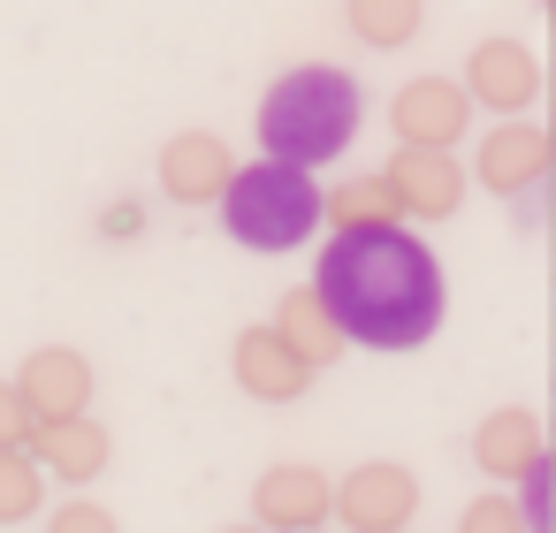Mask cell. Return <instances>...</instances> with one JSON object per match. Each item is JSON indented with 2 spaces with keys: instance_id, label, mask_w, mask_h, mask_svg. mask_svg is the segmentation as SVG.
Segmentation results:
<instances>
[{
  "instance_id": "6da1fadb",
  "label": "cell",
  "mask_w": 556,
  "mask_h": 533,
  "mask_svg": "<svg viewBox=\"0 0 556 533\" xmlns=\"http://www.w3.org/2000/svg\"><path fill=\"white\" fill-rule=\"evenodd\" d=\"M313 290L343 328V343H366V351H419L450 305L434 244L396 221L336 229L313 259Z\"/></svg>"
},
{
  "instance_id": "7a4b0ae2",
  "label": "cell",
  "mask_w": 556,
  "mask_h": 533,
  "mask_svg": "<svg viewBox=\"0 0 556 533\" xmlns=\"http://www.w3.org/2000/svg\"><path fill=\"white\" fill-rule=\"evenodd\" d=\"M351 138H358V85L343 69L305 62V69H282L267 85V100H260V145H267V161L320 168Z\"/></svg>"
},
{
  "instance_id": "3957f363",
  "label": "cell",
  "mask_w": 556,
  "mask_h": 533,
  "mask_svg": "<svg viewBox=\"0 0 556 533\" xmlns=\"http://www.w3.org/2000/svg\"><path fill=\"white\" fill-rule=\"evenodd\" d=\"M320 221H328V191L313 183V168L290 161H252L222 191V229L244 252H298Z\"/></svg>"
},
{
  "instance_id": "277c9868",
  "label": "cell",
  "mask_w": 556,
  "mask_h": 533,
  "mask_svg": "<svg viewBox=\"0 0 556 533\" xmlns=\"http://www.w3.org/2000/svg\"><path fill=\"white\" fill-rule=\"evenodd\" d=\"M412 503H419V480H412L404 465H358V472L336 487V510H343L351 533H404Z\"/></svg>"
},
{
  "instance_id": "5b68a950",
  "label": "cell",
  "mask_w": 556,
  "mask_h": 533,
  "mask_svg": "<svg viewBox=\"0 0 556 533\" xmlns=\"http://www.w3.org/2000/svg\"><path fill=\"white\" fill-rule=\"evenodd\" d=\"M16 396L31 404V419L39 427H54V419H77L85 404H92V366H85V351H31L24 358V373H16Z\"/></svg>"
},
{
  "instance_id": "8992f818",
  "label": "cell",
  "mask_w": 556,
  "mask_h": 533,
  "mask_svg": "<svg viewBox=\"0 0 556 533\" xmlns=\"http://www.w3.org/2000/svg\"><path fill=\"white\" fill-rule=\"evenodd\" d=\"M328 510H336V487H328L313 465H275V472L252 487V518H260V533H313Z\"/></svg>"
},
{
  "instance_id": "52a82bcc",
  "label": "cell",
  "mask_w": 556,
  "mask_h": 533,
  "mask_svg": "<svg viewBox=\"0 0 556 533\" xmlns=\"http://www.w3.org/2000/svg\"><path fill=\"white\" fill-rule=\"evenodd\" d=\"M389 115H396V138H404V145H434V153H442V145L472 123V100H465V85H450V77H419V85L396 92Z\"/></svg>"
},
{
  "instance_id": "ba28073f",
  "label": "cell",
  "mask_w": 556,
  "mask_h": 533,
  "mask_svg": "<svg viewBox=\"0 0 556 533\" xmlns=\"http://www.w3.org/2000/svg\"><path fill=\"white\" fill-rule=\"evenodd\" d=\"M229 176H237V161H229V145H222L214 130L168 138V153H161V183H168V199H184V206H206V199L222 206Z\"/></svg>"
},
{
  "instance_id": "9c48e42d",
  "label": "cell",
  "mask_w": 556,
  "mask_h": 533,
  "mask_svg": "<svg viewBox=\"0 0 556 533\" xmlns=\"http://www.w3.org/2000/svg\"><path fill=\"white\" fill-rule=\"evenodd\" d=\"M237 381H244L252 396H267V404H290V396H305L313 366L290 351L282 328H244V335H237Z\"/></svg>"
},
{
  "instance_id": "30bf717a",
  "label": "cell",
  "mask_w": 556,
  "mask_h": 533,
  "mask_svg": "<svg viewBox=\"0 0 556 533\" xmlns=\"http://www.w3.org/2000/svg\"><path fill=\"white\" fill-rule=\"evenodd\" d=\"M389 191H396L404 214H450V206L465 199V176H457L450 153H434V145H404V153L389 161Z\"/></svg>"
},
{
  "instance_id": "8fae6325",
  "label": "cell",
  "mask_w": 556,
  "mask_h": 533,
  "mask_svg": "<svg viewBox=\"0 0 556 533\" xmlns=\"http://www.w3.org/2000/svg\"><path fill=\"white\" fill-rule=\"evenodd\" d=\"M31 457H39V472H54V480H100L108 472V427L100 419H54V427H39L31 434Z\"/></svg>"
},
{
  "instance_id": "7c38bea8",
  "label": "cell",
  "mask_w": 556,
  "mask_h": 533,
  "mask_svg": "<svg viewBox=\"0 0 556 533\" xmlns=\"http://www.w3.org/2000/svg\"><path fill=\"white\" fill-rule=\"evenodd\" d=\"M472 457H480V472H495V480L541 472V427H533V411H495V419L472 434Z\"/></svg>"
},
{
  "instance_id": "4fadbf2b",
  "label": "cell",
  "mask_w": 556,
  "mask_h": 533,
  "mask_svg": "<svg viewBox=\"0 0 556 533\" xmlns=\"http://www.w3.org/2000/svg\"><path fill=\"white\" fill-rule=\"evenodd\" d=\"M541 168H548V138H541L533 123H503V130H488V145H480V176H488V191H526Z\"/></svg>"
},
{
  "instance_id": "5bb4252c",
  "label": "cell",
  "mask_w": 556,
  "mask_h": 533,
  "mask_svg": "<svg viewBox=\"0 0 556 533\" xmlns=\"http://www.w3.org/2000/svg\"><path fill=\"white\" fill-rule=\"evenodd\" d=\"M275 328L290 335V351H298L305 366H328V358L343 351V328L328 320V305H320V290H313V282L282 297V313H275Z\"/></svg>"
},
{
  "instance_id": "9a60e30c",
  "label": "cell",
  "mask_w": 556,
  "mask_h": 533,
  "mask_svg": "<svg viewBox=\"0 0 556 533\" xmlns=\"http://www.w3.org/2000/svg\"><path fill=\"white\" fill-rule=\"evenodd\" d=\"M472 92H480L488 107H526V100H533V62H526V47L488 39V47L472 54Z\"/></svg>"
},
{
  "instance_id": "2e32d148",
  "label": "cell",
  "mask_w": 556,
  "mask_h": 533,
  "mask_svg": "<svg viewBox=\"0 0 556 533\" xmlns=\"http://www.w3.org/2000/svg\"><path fill=\"white\" fill-rule=\"evenodd\" d=\"M47 495V472L31 449H0V525H24Z\"/></svg>"
},
{
  "instance_id": "e0dca14e",
  "label": "cell",
  "mask_w": 556,
  "mask_h": 533,
  "mask_svg": "<svg viewBox=\"0 0 556 533\" xmlns=\"http://www.w3.org/2000/svg\"><path fill=\"white\" fill-rule=\"evenodd\" d=\"M351 31L366 47H404L419 31V0H351Z\"/></svg>"
},
{
  "instance_id": "ac0fdd59",
  "label": "cell",
  "mask_w": 556,
  "mask_h": 533,
  "mask_svg": "<svg viewBox=\"0 0 556 533\" xmlns=\"http://www.w3.org/2000/svg\"><path fill=\"white\" fill-rule=\"evenodd\" d=\"M404 206H396V191H389V176H374V183H343V191H328V221L336 229H366V221H396Z\"/></svg>"
},
{
  "instance_id": "d6986e66",
  "label": "cell",
  "mask_w": 556,
  "mask_h": 533,
  "mask_svg": "<svg viewBox=\"0 0 556 533\" xmlns=\"http://www.w3.org/2000/svg\"><path fill=\"white\" fill-rule=\"evenodd\" d=\"M465 533H533V525H526V510H518L510 495H480V503L465 510Z\"/></svg>"
},
{
  "instance_id": "ffe728a7",
  "label": "cell",
  "mask_w": 556,
  "mask_h": 533,
  "mask_svg": "<svg viewBox=\"0 0 556 533\" xmlns=\"http://www.w3.org/2000/svg\"><path fill=\"white\" fill-rule=\"evenodd\" d=\"M31 434H39L31 404L16 396V381H0V449H31Z\"/></svg>"
},
{
  "instance_id": "44dd1931",
  "label": "cell",
  "mask_w": 556,
  "mask_h": 533,
  "mask_svg": "<svg viewBox=\"0 0 556 533\" xmlns=\"http://www.w3.org/2000/svg\"><path fill=\"white\" fill-rule=\"evenodd\" d=\"M47 533H115V518H108L100 503H62V510L47 518Z\"/></svg>"
},
{
  "instance_id": "7402d4cb",
  "label": "cell",
  "mask_w": 556,
  "mask_h": 533,
  "mask_svg": "<svg viewBox=\"0 0 556 533\" xmlns=\"http://www.w3.org/2000/svg\"><path fill=\"white\" fill-rule=\"evenodd\" d=\"M237 533H252V525H237Z\"/></svg>"
}]
</instances>
